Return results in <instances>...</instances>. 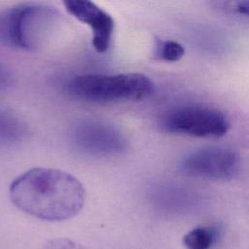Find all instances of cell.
Returning a JSON list of instances; mask_svg holds the SVG:
<instances>
[{
	"label": "cell",
	"mask_w": 249,
	"mask_h": 249,
	"mask_svg": "<svg viewBox=\"0 0 249 249\" xmlns=\"http://www.w3.org/2000/svg\"><path fill=\"white\" fill-rule=\"evenodd\" d=\"M67 12L79 21L87 24L92 32L91 44L99 53L108 51L115 28L111 15L92 0H62Z\"/></svg>",
	"instance_id": "obj_7"
},
{
	"label": "cell",
	"mask_w": 249,
	"mask_h": 249,
	"mask_svg": "<svg viewBox=\"0 0 249 249\" xmlns=\"http://www.w3.org/2000/svg\"><path fill=\"white\" fill-rule=\"evenodd\" d=\"M10 198L22 212L45 221H64L83 208L86 191L74 175L55 168H32L10 186Z\"/></svg>",
	"instance_id": "obj_1"
},
{
	"label": "cell",
	"mask_w": 249,
	"mask_h": 249,
	"mask_svg": "<svg viewBox=\"0 0 249 249\" xmlns=\"http://www.w3.org/2000/svg\"><path fill=\"white\" fill-rule=\"evenodd\" d=\"M44 249H86L80 243L68 238H54L46 242Z\"/></svg>",
	"instance_id": "obj_12"
},
{
	"label": "cell",
	"mask_w": 249,
	"mask_h": 249,
	"mask_svg": "<svg viewBox=\"0 0 249 249\" xmlns=\"http://www.w3.org/2000/svg\"><path fill=\"white\" fill-rule=\"evenodd\" d=\"M240 164V156L235 149L215 145L200 148L186 155L180 162V170L189 177L228 181L237 175Z\"/></svg>",
	"instance_id": "obj_5"
},
{
	"label": "cell",
	"mask_w": 249,
	"mask_h": 249,
	"mask_svg": "<svg viewBox=\"0 0 249 249\" xmlns=\"http://www.w3.org/2000/svg\"><path fill=\"white\" fill-rule=\"evenodd\" d=\"M221 231L217 226H198L189 231L183 237L186 249H212L220 239Z\"/></svg>",
	"instance_id": "obj_9"
},
{
	"label": "cell",
	"mask_w": 249,
	"mask_h": 249,
	"mask_svg": "<svg viewBox=\"0 0 249 249\" xmlns=\"http://www.w3.org/2000/svg\"><path fill=\"white\" fill-rule=\"evenodd\" d=\"M52 7L25 3L0 13V42L21 50L39 47L57 21Z\"/></svg>",
	"instance_id": "obj_3"
},
{
	"label": "cell",
	"mask_w": 249,
	"mask_h": 249,
	"mask_svg": "<svg viewBox=\"0 0 249 249\" xmlns=\"http://www.w3.org/2000/svg\"><path fill=\"white\" fill-rule=\"evenodd\" d=\"M208 2L217 14L249 24V0H208Z\"/></svg>",
	"instance_id": "obj_10"
},
{
	"label": "cell",
	"mask_w": 249,
	"mask_h": 249,
	"mask_svg": "<svg viewBox=\"0 0 249 249\" xmlns=\"http://www.w3.org/2000/svg\"><path fill=\"white\" fill-rule=\"evenodd\" d=\"M160 128L167 133L199 138H217L228 133L231 123L221 110L203 104H185L164 112Z\"/></svg>",
	"instance_id": "obj_4"
},
{
	"label": "cell",
	"mask_w": 249,
	"mask_h": 249,
	"mask_svg": "<svg viewBox=\"0 0 249 249\" xmlns=\"http://www.w3.org/2000/svg\"><path fill=\"white\" fill-rule=\"evenodd\" d=\"M12 85V75L10 71L0 63V90L9 88Z\"/></svg>",
	"instance_id": "obj_13"
},
{
	"label": "cell",
	"mask_w": 249,
	"mask_h": 249,
	"mask_svg": "<svg viewBox=\"0 0 249 249\" xmlns=\"http://www.w3.org/2000/svg\"><path fill=\"white\" fill-rule=\"evenodd\" d=\"M74 148L93 157H114L124 153L128 147L125 134L117 126L98 120H82L70 130Z\"/></svg>",
	"instance_id": "obj_6"
},
{
	"label": "cell",
	"mask_w": 249,
	"mask_h": 249,
	"mask_svg": "<svg viewBox=\"0 0 249 249\" xmlns=\"http://www.w3.org/2000/svg\"><path fill=\"white\" fill-rule=\"evenodd\" d=\"M27 135V125L15 114L0 108V146L20 143Z\"/></svg>",
	"instance_id": "obj_8"
},
{
	"label": "cell",
	"mask_w": 249,
	"mask_h": 249,
	"mask_svg": "<svg viewBox=\"0 0 249 249\" xmlns=\"http://www.w3.org/2000/svg\"><path fill=\"white\" fill-rule=\"evenodd\" d=\"M156 56L163 61L174 62L180 60L185 54L184 47L172 40H157Z\"/></svg>",
	"instance_id": "obj_11"
},
{
	"label": "cell",
	"mask_w": 249,
	"mask_h": 249,
	"mask_svg": "<svg viewBox=\"0 0 249 249\" xmlns=\"http://www.w3.org/2000/svg\"><path fill=\"white\" fill-rule=\"evenodd\" d=\"M154 89L150 78L140 73L84 74L73 77L65 84V91L69 95L99 103L139 101L151 96Z\"/></svg>",
	"instance_id": "obj_2"
}]
</instances>
